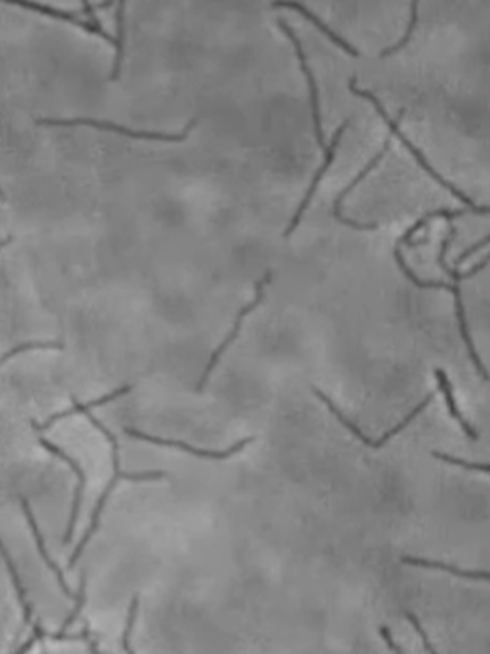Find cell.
Wrapping results in <instances>:
<instances>
[{
    "label": "cell",
    "mask_w": 490,
    "mask_h": 654,
    "mask_svg": "<svg viewBox=\"0 0 490 654\" xmlns=\"http://www.w3.org/2000/svg\"><path fill=\"white\" fill-rule=\"evenodd\" d=\"M85 416L89 417V421L105 435V438H107V442L110 443V449H112V467H115V475H112V478H110V482H108V486L105 487V491L101 493V496H99V500H98V503H96V507H94V512H92V517H90V524H89V528H87V531H85V535H83V538L78 542V546H75L73 548V554H72V557H70V561H68V568H73L75 566V563H78L80 559H82V555H83V552H85V548H87V544L92 540V537L96 535V531L99 529V521H101V515H103V512H105V505H107V502H108V498H110V495H112V491H115V487H116V484L120 482V480H129V482H159V480H164V478H168V472H164V470H142V472H125V470H122L120 469V443H118V440H116V435L115 434H112L96 416H92L90 412H85Z\"/></svg>",
    "instance_id": "6da1fadb"
},
{
    "label": "cell",
    "mask_w": 490,
    "mask_h": 654,
    "mask_svg": "<svg viewBox=\"0 0 490 654\" xmlns=\"http://www.w3.org/2000/svg\"><path fill=\"white\" fill-rule=\"evenodd\" d=\"M349 90H351V94H355V96H358V98H364V99H367L369 103H373V107L376 108V113H379L381 116H383V120L386 122V125L390 127V131L393 133V136H397L400 142H402V145H404V148L413 155V159H416L417 160V164L434 178V180H437V183L444 188V190H448L451 195H454L458 201H461L469 210H472V213H477V215H488V211H490V208L488 206H479V204H476L474 201H472V197H469L465 192H461L458 186H454V185H451L450 183V180H446L430 162H428V159L425 157V153L417 148V145L416 143H413V142H409L408 140V136L400 131V127H399V124L388 115V111H386V108H384V105L381 103V99L379 98H376L373 92H369V90H364V89H358L357 87V78H351L349 80Z\"/></svg>",
    "instance_id": "7a4b0ae2"
},
{
    "label": "cell",
    "mask_w": 490,
    "mask_h": 654,
    "mask_svg": "<svg viewBox=\"0 0 490 654\" xmlns=\"http://www.w3.org/2000/svg\"><path fill=\"white\" fill-rule=\"evenodd\" d=\"M37 125H47V127H78V125H87V127H94L99 131H110L116 134H124L134 140H153V142H184L190 134V131L195 127L197 120H190L185 125V129L182 133L176 134H168V133H157V131H134L129 129L125 125H118L112 122H103V120H90V118H73V120H52V118H41L35 122Z\"/></svg>",
    "instance_id": "3957f363"
},
{
    "label": "cell",
    "mask_w": 490,
    "mask_h": 654,
    "mask_svg": "<svg viewBox=\"0 0 490 654\" xmlns=\"http://www.w3.org/2000/svg\"><path fill=\"white\" fill-rule=\"evenodd\" d=\"M39 443L41 447L50 452L52 456L59 458L61 461H64L72 472L75 475V487H73V498H72V505H70V517H68V526H66V531H64V537H63V542L64 544H70L72 542V537H73V529H75V524H78V519H80V510H82V503H83V493H85V486H87V477H85V470L82 467V463L75 460L73 456H70L64 449H61L59 445L48 442L47 438H43V435H39Z\"/></svg>",
    "instance_id": "277c9868"
},
{
    "label": "cell",
    "mask_w": 490,
    "mask_h": 654,
    "mask_svg": "<svg viewBox=\"0 0 490 654\" xmlns=\"http://www.w3.org/2000/svg\"><path fill=\"white\" fill-rule=\"evenodd\" d=\"M271 280H272V271H265V274H262V278L255 283V298L248 304V305H245L239 313H237V316H236V322H234V327H232V331L228 333V335H226V339L219 344V348L211 353V357H210V360H208V366L204 368V374H202V377H201V381H199V384L195 386V392L199 393V392H202L204 390V386H206V383H208V379H210V374L213 372V368L219 365V360H220V357L226 353V349H228L232 344H234V340L239 337V333H241V327H243V322H245V318L262 302V300H265V287L271 283Z\"/></svg>",
    "instance_id": "5b68a950"
},
{
    "label": "cell",
    "mask_w": 490,
    "mask_h": 654,
    "mask_svg": "<svg viewBox=\"0 0 490 654\" xmlns=\"http://www.w3.org/2000/svg\"><path fill=\"white\" fill-rule=\"evenodd\" d=\"M281 31L287 35V38L290 39L294 50H296V57L299 61V66H301V72H304L305 78H307V85H309V92H311V113H313V124H314V134H316V140H318V145L322 150H325V136H323V127H322V111H320V89H318V83H316V78L313 74V70L309 66V61H307V54L304 50V45H301V41L297 39L296 31L290 28V24L285 21V19H279L278 21Z\"/></svg>",
    "instance_id": "8992f818"
},
{
    "label": "cell",
    "mask_w": 490,
    "mask_h": 654,
    "mask_svg": "<svg viewBox=\"0 0 490 654\" xmlns=\"http://www.w3.org/2000/svg\"><path fill=\"white\" fill-rule=\"evenodd\" d=\"M349 124H351V120H349V118H348V120H344V122L340 124V127H338V129L334 131V134H332L331 142L325 145V150H323L325 160H323V164L318 168V171H316V175H314V178H313V183H311V186H309V190H307V194H305L304 201L299 202V206H297V210H296V213H294V217H292L290 225H288V227H287V230L283 232V237H290V236L296 232V228L299 227V223H301V217H304V213L307 211V208H309V204H311V201H313V197H314V194H316V190H318L320 180L323 178V175H325V173H327V169L331 168V164H332V160H334V155H336V150H338V145H340L342 136H344V133L348 131Z\"/></svg>",
    "instance_id": "52a82bcc"
},
{
    "label": "cell",
    "mask_w": 490,
    "mask_h": 654,
    "mask_svg": "<svg viewBox=\"0 0 490 654\" xmlns=\"http://www.w3.org/2000/svg\"><path fill=\"white\" fill-rule=\"evenodd\" d=\"M125 434H129L133 440H140V442H147V443H153V445H160V447H171V449H178V451H184L187 454H193L197 458H202V460H228L230 456L241 452L248 443L254 442V435H248V438L245 440H239L237 443H234L230 449L226 451H206V449H199V447H193V445H187L184 442H176V440H166V438H159V435H149V434H143L136 428H131L127 426L125 428Z\"/></svg>",
    "instance_id": "ba28073f"
},
{
    "label": "cell",
    "mask_w": 490,
    "mask_h": 654,
    "mask_svg": "<svg viewBox=\"0 0 490 654\" xmlns=\"http://www.w3.org/2000/svg\"><path fill=\"white\" fill-rule=\"evenodd\" d=\"M390 148H391V142L390 140H386L384 142V148L379 151V153H376L365 166H364V169L351 180V183L340 192V194H338V197L334 199V204H332V215H334V219L338 221V223H342V225H346V227H349V228H353V230H362V232H369V230H376V228H379V225H376V223H358V221H353V219H348V217L342 213V202L346 201V197L362 183V180L376 168V166H379L381 164V160L386 157V153L390 151Z\"/></svg>",
    "instance_id": "9c48e42d"
},
{
    "label": "cell",
    "mask_w": 490,
    "mask_h": 654,
    "mask_svg": "<svg viewBox=\"0 0 490 654\" xmlns=\"http://www.w3.org/2000/svg\"><path fill=\"white\" fill-rule=\"evenodd\" d=\"M6 4H12V6H19V8H24V10H30V12H35V13H41V15H47L50 19H57V21H64L72 26H78L89 33H94V35H99L101 39H105L107 43L115 45V38L112 35H108L101 24H94L90 21H83L80 17H75L72 12H64V10H56L52 6H45V4H39V3H26V0H4Z\"/></svg>",
    "instance_id": "30bf717a"
},
{
    "label": "cell",
    "mask_w": 490,
    "mask_h": 654,
    "mask_svg": "<svg viewBox=\"0 0 490 654\" xmlns=\"http://www.w3.org/2000/svg\"><path fill=\"white\" fill-rule=\"evenodd\" d=\"M19 500H21V507H22V513H24V517H26V522H28V528H30V531H31V537H33V540H35V544H37V550H39V555H41V559H43V563L47 564V568L56 575V581H57V585L61 587V590H63V594L64 596H73L72 594V589H70V585L66 583V579H64V573L61 572V568L57 566V563L50 557V552H48V548L45 546V538H43V533H41V529H39V526H37V521H35V517H33V512H31V505H30V502H28V498L24 496V495H21L19 496Z\"/></svg>",
    "instance_id": "8fae6325"
},
{
    "label": "cell",
    "mask_w": 490,
    "mask_h": 654,
    "mask_svg": "<svg viewBox=\"0 0 490 654\" xmlns=\"http://www.w3.org/2000/svg\"><path fill=\"white\" fill-rule=\"evenodd\" d=\"M133 390V386H122V388H116L115 392H110V393H107V395H103V397H99V399H94V401H90V403H78V401H75V399H73V405H72V409H68V410H64V412H57V414H54V416H50L45 423H37L35 419H31V428L33 430H37V432H45V430H48V428H52L57 421H61V419H66V417H70V416H73V414H85V412H90L92 409H96V407H101V405H107V403H110V401H115V399H118V397H124V395H127L129 392Z\"/></svg>",
    "instance_id": "7c38bea8"
},
{
    "label": "cell",
    "mask_w": 490,
    "mask_h": 654,
    "mask_svg": "<svg viewBox=\"0 0 490 654\" xmlns=\"http://www.w3.org/2000/svg\"><path fill=\"white\" fill-rule=\"evenodd\" d=\"M272 8H288V10H294V12H297V13H301V15H304L311 24H314L323 35H325V38L327 39H331L338 48H340V50H344L348 56H351V57H355V59H358L360 57V52L353 47V45H349L344 38H342V35H338L332 28H329V24H325L316 13H313L305 4H301V3H272Z\"/></svg>",
    "instance_id": "4fadbf2b"
},
{
    "label": "cell",
    "mask_w": 490,
    "mask_h": 654,
    "mask_svg": "<svg viewBox=\"0 0 490 654\" xmlns=\"http://www.w3.org/2000/svg\"><path fill=\"white\" fill-rule=\"evenodd\" d=\"M435 379H437L439 388H441V392H443V395H444V401H446V405H448V410H450L451 417H454V419L460 423V426L463 428V432L467 434V438H469L470 442H477V440H479L477 430H476V428L472 426V423H470V421H467V417L461 414V410H460V407H458V403H456V399H454V392H451V383H450V379H448L446 372H444V370H441V368H437V370H435Z\"/></svg>",
    "instance_id": "5bb4252c"
},
{
    "label": "cell",
    "mask_w": 490,
    "mask_h": 654,
    "mask_svg": "<svg viewBox=\"0 0 490 654\" xmlns=\"http://www.w3.org/2000/svg\"><path fill=\"white\" fill-rule=\"evenodd\" d=\"M400 563L404 564H411V566H419V568H432V570H441V572H448L456 577L461 579H476V581H488L490 573L485 570H463L460 566L454 564H446V563H439V561H430V559H423V557H400Z\"/></svg>",
    "instance_id": "9a60e30c"
},
{
    "label": "cell",
    "mask_w": 490,
    "mask_h": 654,
    "mask_svg": "<svg viewBox=\"0 0 490 654\" xmlns=\"http://www.w3.org/2000/svg\"><path fill=\"white\" fill-rule=\"evenodd\" d=\"M456 234H458V228H454V227H448V236L443 239V243H441V252H439V258H437V263H439V267L443 269V272L444 274H448L451 280H454L456 283H460V281H463V280H472L474 276H477V272H481L486 265H488V256L481 262V263H477V265H474L472 269H469L467 272H461V271H458V269H454V267H450L448 263H446V252H448V248H450V243H451V239H454L456 237Z\"/></svg>",
    "instance_id": "2e32d148"
},
{
    "label": "cell",
    "mask_w": 490,
    "mask_h": 654,
    "mask_svg": "<svg viewBox=\"0 0 490 654\" xmlns=\"http://www.w3.org/2000/svg\"><path fill=\"white\" fill-rule=\"evenodd\" d=\"M0 557H3V561H4L6 568H8V573H10V577H12V585H13V589H15L17 599H19V603H21V607H22L24 622L30 625V624H31V620H33V607H31V603H30V599H28L26 589H24V585H22V579H21V575H19L17 568H15V563H13V559H12L10 552L6 550V546L3 544V540H0Z\"/></svg>",
    "instance_id": "e0dca14e"
},
{
    "label": "cell",
    "mask_w": 490,
    "mask_h": 654,
    "mask_svg": "<svg viewBox=\"0 0 490 654\" xmlns=\"http://www.w3.org/2000/svg\"><path fill=\"white\" fill-rule=\"evenodd\" d=\"M125 3L116 4V38H115V48H116V57H115V66H112V74H110V82H118L120 74H122V65H124V52H125Z\"/></svg>",
    "instance_id": "ac0fdd59"
},
{
    "label": "cell",
    "mask_w": 490,
    "mask_h": 654,
    "mask_svg": "<svg viewBox=\"0 0 490 654\" xmlns=\"http://www.w3.org/2000/svg\"><path fill=\"white\" fill-rule=\"evenodd\" d=\"M73 599H75L73 608H72L70 615H68L66 620H64V624H63L61 631H59L57 634H54V636H52L54 640H75V636H66L64 632H66V631H68V629L75 624V620H78L80 614H82V608H83V607H85V603H87V573H82V579H80V589H78V592H75Z\"/></svg>",
    "instance_id": "d6986e66"
},
{
    "label": "cell",
    "mask_w": 490,
    "mask_h": 654,
    "mask_svg": "<svg viewBox=\"0 0 490 654\" xmlns=\"http://www.w3.org/2000/svg\"><path fill=\"white\" fill-rule=\"evenodd\" d=\"M417 22H419V3H417V0H411V3H409V22H408V30L404 31V38L397 45H393L390 48H384L381 52V57L384 59V57H390V56L397 54L399 50H402L411 41V35H413V31H416Z\"/></svg>",
    "instance_id": "ffe728a7"
},
{
    "label": "cell",
    "mask_w": 490,
    "mask_h": 654,
    "mask_svg": "<svg viewBox=\"0 0 490 654\" xmlns=\"http://www.w3.org/2000/svg\"><path fill=\"white\" fill-rule=\"evenodd\" d=\"M37 349H56V351H63L64 346L63 342H22L19 346H15L13 349H10L8 353H4L3 357H0V368H3L8 360H12L15 355H21V353H26V351H37Z\"/></svg>",
    "instance_id": "44dd1931"
},
{
    "label": "cell",
    "mask_w": 490,
    "mask_h": 654,
    "mask_svg": "<svg viewBox=\"0 0 490 654\" xmlns=\"http://www.w3.org/2000/svg\"><path fill=\"white\" fill-rule=\"evenodd\" d=\"M138 607H140V596H134L131 599V605H129V612H127V624H125V631L122 634V645H124V650L125 654H136L131 647V634L134 631V624H136V617H138Z\"/></svg>",
    "instance_id": "7402d4cb"
},
{
    "label": "cell",
    "mask_w": 490,
    "mask_h": 654,
    "mask_svg": "<svg viewBox=\"0 0 490 654\" xmlns=\"http://www.w3.org/2000/svg\"><path fill=\"white\" fill-rule=\"evenodd\" d=\"M432 456L441 460V461H446V463H451V465H460V467H465L469 470H479V472H486L490 470V465L488 463H470L467 460H461V458H454L450 454H444V452H439V451H432Z\"/></svg>",
    "instance_id": "603a6c76"
},
{
    "label": "cell",
    "mask_w": 490,
    "mask_h": 654,
    "mask_svg": "<svg viewBox=\"0 0 490 654\" xmlns=\"http://www.w3.org/2000/svg\"><path fill=\"white\" fill-rule=\"evenodd\" d=\"M406 617H408V622L413 625V629H416V631H417V634L421 636V640H423V645H425L426 652H428V654H439V652L435 650V647L432 645V641L428 640V636H426V632H425V629H423V625H421V622H419V617H417L416 614H413V612H409V610H406Z\"/></svg>",
    "instance_id": "cb8c5ba5"
},
{
    "label": "cell",
    "mask_w": 490,
    "mask_h": 654,
    "mask_svg": "<svg viewBox=\"0 0 490 654\" xmlns=\"http://www.w3.org/2000/svg\"><path fill=\"white\" fill-rule=\"evenodd\" d=\"M47 634H45V631H43V627L39 625V624H33V627H31V634H30V638L19 647V650L17 652H13V654H28V650L37 643V641H41L43 638H45Z\"/></svg>",
    "instance_id": "d4e9b609"
},
{
    "label": "cell",
    "mask_w": 490,
    "mask_h": 654,
    "mask_svg": "<svg viewBox=\"0 0 490 654\" xmlns=\"http://www.w3.org/2000/svg\"><path fill=\"white\" fill-rule=\"evenodd\" d=\"M488 241H490V236H488V234H486V236H485V237H483V239H481V241H477V243H476V245H472V246H469V248H467V250H465V252H463V254H460V256H458V258H456V269H458V267H460V265H463V263H465V262H467V260H469V258H470V256H472V254H476V252H477V250H481V248H483V246H486V245H488Z\"/></svg>",
    "instance_id": "484cf974"
},
{
    "label": "cell",
    "mask_w": 490,
    "mask_h": 654,
    "mask_svg": "<svg viewBox=\"0 0 490 654\" xmlns=\"http://www.w3.org/2000/svg\"><path fill=\"white\" fill-rule=\"evenodd\" d=\"M381 636L384 638L386 645L393 650V654H404L402 647H400V645H397V641H395V640H393V636H391V631H390L386 625H383V627H381Z\"/></svg>",
    "instance_id": "4316f807"
},
{
    "label": "cell",
    "mask_w": 490,
    "mask_h": 654,
    "mask_svg": "<svg viewBox=\"0 0 490 654\" xmlns=\"http://www.w3.org/2000/svg\"><path fill=\"white\" fill-rule=\"evenodd\" d=\"M82 634H83V638H85V640H87V643H89L90 654H101V652H99V649H98V643H96V640H94V638L90 636V631H89L87 627L83 629V632H82Z\"/></svg>",
    "instance_id": "83f0119b"
},
{
    "label": "cell",
    "mask_w": 490,
    "mask_h": 654,
    "mask_svg": "<svg viewBox=\"0 0 490 654\" xmlns=\"http://www.w3.org/2000/svg\"><path fill=\"white\" fill-rule=\"evenodd\" d=\"M12 241H13V237H12V236H8L6 239H3V241H0V250H3L4 246H8V245H10Z\"/></svg>",
    "instance_id": "f1b7e54d"
},
{
    "label": "cell",
    "mask_w": 490,
    "mask_h": 654,
    "mask_svg": "<svg viewBox=\"0 0 490 654\" xmlns=\"http://www.w3.org/2000/svg\"><path fill=\"white\" fill-rule=\"evenodd\" d=\"M0 201L6 202V195H4V192H3V190H0Z\"/></svg>",
    "instance_id": "f546056e"
},
{
    "label": "cell",
    "mask_w": 490,
    "mask_h": 654,
    "mask_svg": "<svg viewBox=\"0 0 490 654\" xmlns=\"http://www.w3.org/2000/svg\"><path fill=\"white\" fill-rule=\"evenodd\" d=\"M41 654H48V652H47V647H43V652H41Z\"/></svg>",
    "instance_id": "4dcf8cb0"
}]
</instances>
